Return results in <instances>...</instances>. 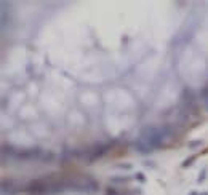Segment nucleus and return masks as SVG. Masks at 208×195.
<instances>
[{
    "instance_id": "9d476101",
    "label": "nucleus",
    "mask_w": 208,
    "mask_h": 195,
    "mask_svg": "<svg viewBox=\"0 0 208 195\" xmlns=\"http://www.w3.org/2000/svg\"><path fill=\"white\" fill-rule=\"evenodd\" d=\"M107 195H118V192H115L114 189H107Z\"/></svg>"
},
{
    "instance_id": "f8f14e48",
    "label": "nucleus",
    "mask_w": 208,
    "mask_h": 195,
    "mask_svg": "<svg viewBox=\"0 0 208 195\" xmlns=\"http://www.w3.org/2000/svg\"><path fill=\"white\" fill-rule=\"evenodd\" d=\"M146 166H154V163H151V161H144Z\"/></svg>"
},
{
    "instance_id": "1a4fd4ad",
    "label": "nucleus",
    "mask_w": 208,
    "mask_h": 195,
    "mask_svg": "<svg viewBox=\"0 0 208 195\" xmlns=\"http://www.w3.org/2000/svg\"><path fill=\"white\" fill-rule=\"evenodd\" d=\"M117 168H120V170H131V165L130 163H120V165H117Z\"/></svg>"
},
{
    "instance_id": "0eeeda50",
    "label": "nucleus",
    "mask_w": 208,
    "mask_h": 195,
    "mask_svg": "<svg viewBox=\"0 0 208 195\" xmlns=\"http://www.w3.org/2000/svg\"><path fill=\"white\" fill-rule=\"evenodd\" d=\"M195 158H197V155H192V157L186 158V160H184L183 163H181V166H183V168H187V166H191V165H192V163H194V161H195Z\"/></svg>"
},
{
    "instance_id": "f257e3e1",
    "label": "nucleus",
    "mask_w": 208,
    "mask_h": 195,
    "mask_svg": "<svg viewBox=\"0 0 208 195\" xmlns=\"http://www.w3.org/2000/svg\"><path fill=\"white\" fill-rule=\"evenodd\" d=\"M168 136H170V127H162V128L146 127V128H142L141 134H139V139L155 151L157 147L162 146L165 138H168Z\"/></svg>"
},
{
    "instance_id": "ddd939ff",
    "label": "nucleus",
    "mask_w": 208,
    "mask_h": 195,
    "mask_svg": "<svg viewBox=\"0 0 208 195\" xmlns=\"http://www.w3.org/2000/svg\"><path fill=\"white\" fill-rule=\"evenodd\" d=\"M189 195H197V194H195V192H191V194H189Z\"/></svg>"
},
{
    "instance_id": "6e6552de",
    "label": "nucleus",
    "mask_w": 208,
    "mask_h": 195,
    "mask_svg": "<svg viewBox=\"0 0 208 195\" xmlns=\"http://www.w3.org/2000/svg\"><path fill=\"white\" fill-rule=\"evenodd\" d=\"M135 179H136V181H139V182H146V178H144V174H142V173H136V174H135Z\"/></svg>"
},
{
    "instance_id": "7ed1b4c3",
    "label": "nucleus",
    "mask_w": 208,
    "mask_h": 195,
    "mask_svg": "<svg viewBox=\"0 0 208 195\" xmlns=\"http://www.w3.org/2000/svg\"><path fill=\"white\" fill-rule=\"evenodd\" d=\"M14 157L21 161H27V160H35V158L42 157V151L40 149H27V151H19L16 152Z\"/></svg>"
},
{
    "instance_id": "f03ea898",
    "label": "nucleus",
    "mask_w": 208,
    "mask_h": 195,
    "mask_svg": "<svg viewBox=\"0 0 208 195\" xmlns=\"http://www.w3.org/2000/svg\"><path fill=\"white\" fill-rule=\"evenodd\" d=\"M109 147H111V144L96 146V147H93V149H88L87 154H83V155H87V161H88V163H93L96 158H101V157H103V155L109 151Z\"/></svg>"
},
{
    "instance_id": "4468645a",
    "label": "nucleus",
    "mask_w": 208,
    "mask_h": 195,
    "mask_svg": "<svg viewBox=\"0 0 208 195\" xmlns=\"http://www.w3.org/2000/svg\"><path fill=\"white\" fill-rule=\"evenodd\" d=\"M200 195H208V192H203V194H200Z\"/></svg>"
},
{
    "instance_id": "20e7f679",
    "label": "nucleus",
    "mask_w": 208,
    "mask_h": 195,
    "mask_svg": "<svg viewBox=\"0 0 208 195\" xmlns=\"http://www.w3.org/2000/svg\"><path fill=\"white\" fill-rule=\"evenodd\" d=\"M133 147H135V151L136 152H139V154H149V152H152L154 149L151 147V146H147L146 142H142L141 139H136L135 142H133Z\"/></svg>"
},
{
    "instance_id": "39448f33",
    "label": "nucleus",
    "mask_w": 208,
    "mask_h": 195,
    "mask_svg": "<svg viewBox=\"0 0 208 195\" xmlns=\"http://www.w3.org/2000/svg\"><path fill=\"white\" fill-rule=\"evenodd\" d=\"M202 141L200 139H194V141H189L187 142V147L189 149H192V151H195V149H198V147H202Z\"/></svg>"
},
{
    "instance_id": "423d86ee",
    "label": "nucleus",
    "mask_w": 208,
    "mask_h": 195,
    "mask_svg": "<svg viewBox=\"0 0 208 195\" xmlns=\"http://www.w3.org/2000/svg\"><path fill=\"white\" fill-rule=\"evenodd\" d=\"M128 181H130L128 176H112L111 178V182H122L123 184V182H128Z\"/></svg>"
},
{
    "instance_id": "9b49d317",
    "label": "nucleus",
    "mask_w": 208,
    "mask_h": 195,
    "mask_svg": "<svg viewBox=\"0 0 208 195\" xmlns=\"http://www.w3.org/2000/svg\"><path fill=\"white\" fill-rule=\"evenodd\" d=\"M203 179H205V171H202V174L198 176V182H203Z\"/></svg>"
}]
</instances>
